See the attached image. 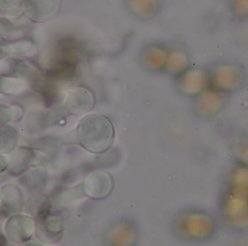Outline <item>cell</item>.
<instances>
[{
  "mask_svg": "<svg viewBox=\"0 0 248 246\" xmlns=\"http://www.w3.org/2000/svg\"><path fill=\"white\" fill-rule=\"evenodd\" d=\"M246 75L243 67L231 62H218L211 68L208 78L217 88L234 90L241 86Z\"/></svg>",
  "mask_w": 248,
  "mask_h": 246,
  "instance_id": "cell-1",
  "label": "cell"
},
{
  "mask_svg": "<svg viewBox=\"0 0 248 246\" xmlns=\"http://www.w3.org/2000/svg\"><path fill=\"white\" fill-rule=\"evenodd\" d=\"M227 2L230 13L234 18L248 20V0H230Z\"/></svg>",
  "mask_w": 248,
  "mask_h": 246,
  "instance_id": "cell-2",
  "label": "cell"
},
{
  "mask_svg": "<svg viewBox=\"0 0 248 246\" xmlns=\"http://www.w3.org/2000/svg\"><path fill=\"white\" fill-rule=\"evenodd\" d=\"M227 1H230V0H227Z\"/></svg>",
  "mask_w": 248,
  "mask_h": 246,
  "instance_id": "cell-3",
  "label": "cell"
}]
</instances>
